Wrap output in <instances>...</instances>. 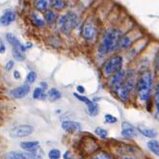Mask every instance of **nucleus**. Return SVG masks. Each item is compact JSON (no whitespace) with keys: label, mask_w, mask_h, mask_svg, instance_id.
<instances>
[{"label":"nucleus","mask_w":159,"mask_h":159,"mask_svg":"<svg viewBox=\"0 0 159 159\" xmlns=\"http://www.w3.org/2000/svg\"><path fill=\"white\" fill-rule=\"evenodd\" d=\"M121 32L116 28H109L105 30L98 46V53L100 55H105L118 48V43L120 39Z\"/></svg>","instance_id":"obj_1"},{"label":"nucleus","mask_w":159,"mask_h":159,"mask_svg":"<svg viewBox=\"0 0 159 159\" xmlns=\"http://www.w3.org/2000/svg\"><path fill=\"white\" fill-rule=\"evenodd\" d=\"M152 87V72L148 70H143L136 81V92L138 98L141 101H146L151 96Z\"/></svg>","instance_id":"obj_2"},{"label":"nucleus","mask_w":159,"mask_h":159,"mask_svg":"<svg viewBox=\"0 0 159 159\" xmlns=\"http://www.w3.org/2000/svg\"><path fill=\"white\" fill-rule=\"evenodd\" d=\"M77 21H78L77 15L72 11H69L65 15H62L58 17L57 25L59 27V29L62 31V33L69 34L75 27Z\"/></svg>","instance_id":"obj_3"},{"label":"nucleus","mask_w":159,"mask_h":159,"mask_svg":"<svg viewBox=\"0 0 159 159\" xmlns=\"http://www.w3.org/2000/svg\"><path fill=\"white\" fill-rule=\"evenodd\" d=\"M121 67H123V57L120 55H114L104 62L102 66V72L106 76H111L112 74L121 70Z\"/></svg>","instance_id":"obj_4"},{"label":"nucleus","mask_w":159,"mask_h":159,"mask_svg":"<svg viewBox=\"0 0 159 159\" xmlns=\"http://www.w3.org/2000/svg\"><path fill=\"white\" fill-rule=\"evenodd\" d=\"M34 131V126L31 125H20L13 127L10 130V136L12 138H24L29 136Z\"/></svg>","instance_id":"obj_5"},{"label":"nucleus","mask_w":159,"mask_h":159,"mask_svg":"<svg viewBox=\"0 0 159 159\" xmlns=\"http://www.w3.org/2000/svg\"><path fill=\"white\" fill-rule=\"evenodd\" d=\"M96 34H97V27L95 25V22L92 20H90V18H88V20H85V22L83 23L82 36L84 37V39L87 41H93L95 39Z\"/></svg>","instance_id":"obj_6"},{"label":"nucleus","mask_w":159,"mask_h":159,"mask_svg":"<svg viewBox=\"0 0 159 159\" xmlns=\"http://www.w3.org/2000/svg\"><path fill=\"white\" fill-rule=\"evenodd\" d=\"M125 76H126L125 71L124 70H120L119 71L115 72L114 74H112V75L110 76L109 81H108L109 86L114 90L115 88L121 85V84L125 82Z\"/></svg>","instance_id":"obj_7"},{"label":"nucleus","mask_w":159,"mask_h":159,"mask_svg":"<svg viewBox=\"0 0 159 159\" xmlns=\"http://www.w3.org/2000/svg\"><path fill=\"white\" fill-rule=\"evenodd\" d=\"M30 92V86L27 83L22 84V85L14 88L10 91V96L13 98H22L26 97Z\"/></svg>","instance_id":"obj_8"},{"label":"nucleus","mask_w":159,"mask_h":159,"mask_svg":"<svg viewBox=\"0 0 159 159\" xmlns=\"http://www.w3.org/2000/svg\"><path fill=\"white\" fill-rule=\"evenodd\" d=\"M138 129L133 126L131 124L126 123V121H124L121 124V135H123L125 138L130 139V138H134L137 136L138 134Z\"/></svg>","instance_id":"obj_9"},{"label":"nucleus","mask_w":159,"mask_h":159,"mask_svg":"<svg viewBox=\"0 0 159 159\" xmlns=\"http://www.w3.org/2000/svg\"><path fill=\"white\" fill-rule=\"evenodd\" d=\"M61 127L68 133H76L81 130V125L78 121H73V120L62 121Z\"/></svg>","instance_id":"obj_10"},{"label":"nucleus","mask_w":159,"mask_h":159,"mask_svg":"<svg viewBox=\"0 0 159 159\" xmlns=\"http://www.w3.org/2000/svg\"><path fill=\"white\" fill-rule=\"evenodd\" d=\"M16 20V14L12 10H6L4 14L0 16V25L8 26Z\"/></svg>","instance_id":"obj_11"},{"label":"nucleus","mask_w":159,"mask_h":159,"mask_svg":"<svg viewBox=\"0 0 159 159\" xmlns=\"http://www.w3.org/2000/svg\"><path fill=\"white\" fill-rule=\"evenodd\" d=\"M5 37H6V40H7V42L10 43L13 48H18V49H20L21 51H23V52H25V50L27 49L26 48V46H25V44H22L20 41H18V39L16 38V37L14 35V34H12V33H7L6 35H5Z\"/></svg>","instance_id":"obj_12"},{"label":"nucleus","mask_w":159,"mask_h":159,"mask_svg":"<svg viewBox=\"0 0 159 159\" xmlns=\"http://www.w3.org/2000/svg\"><path fill=\"white\" fill-rule=\"evenodd\" d=\"M137 129H138L139 133H141L142 135H144L145 137H148L149 139H154L157 137V132L151 127H148L143 125H139L137 126Z\"/></svg>","instance_id":"obj_13"},{"label":"nucleus","mask_w":159,"mask_h":159,"mask_svg":"<svg viewBox=\"0 0 159 159\" xmlns=\"http://www.w3.org/2000/svg\"><path fill=\"white\" fill-rule=\"evenodd\" d=\"M20 148L27 152H35L40 148V143L38 141H24L20 144Z\"/></svg>","instance_id":"obj_14"},{"label":"nucleus","mask_w":159,"mask_h":159,"mask_svg":"<svg viewBox=\"0 0 159 159\" xmlns=\"http://www.w3.org/2000/svg\"><path fill=\"white\" fill-rule=\"evenodd\" d=\"M114 91H115V93H117V96L119 97L120 99H121L123 101H126V100H127L129 92H128V91L126 90V88L124 86V83L121 84V85L118 86L117 88H115Z\"/></svg>","instance_id":"obj_15"},{"label":"nucleus","mask_w":159,"mask_h":159,"mask_svg":"<svg viewBox=\"0 0 159 159\" xmlns=\"http://www.w3.org/2000/svg\"><path fill=\"white\" fill-rule=\"evenodd\" d=\"M147 147L149 149V152H152L156 156H159V142L157 140L151 139L149 141H148Z\"/></svg>","instance_id":"obj_16"},{"label":"nucleus","mask_w":159,"mask_h":159,"mask_svg":"<svg viewBox=\"0 0 159 159\" xmlns=\"http://www.w3.org/2000/svg\"><path fill=\"white\" fill-rule=\"evenodd\" d=\"M3 159H27V156L25 153L20 152H16V151H12L7 152Z\"/></svg>","instance_id":"obj_17"},{"label":"nucleus","mask_w":159,"mask_h":159,"mask_svg":"<svg viewBox=\"0 0 159 159\" xmlns=\"http://www.w3.org/2000/svg\"><path fill=\"white\" fill-rule=\"evenodd\" d=\"M154 105H155V117L159 119V81L154 86Z\"/></svg>","instance_id":"obj_18"},{"label":"nucleus","mask_w":159,"mask_h":159,"mask_svg":"<svg viewBox=\"0 0 159 159\" xmlns=\"http://www.w3.org/2000/svg\"><path fill=\"white\" fill-rule=\"evenodd\" d=\"M131 39L129 38L127 36H121L120 39L119 41V43H118V48L120 49H126L128 48L130 45H131Z\"/></svg>","instance_id":"obj_19"},{"label":"nucleus","mask_w":159,"mask_h":159,"mask_svg":"<svg viewBox=\"0 0 159 159\" xmlns=\"http://www.w3.org/2000/svg\"><path fill=\"white\" fill-rule=\"evenodd\" d=\"M48 97L51 101H56L62 98V95L59 90H57L56 88H51L48 92Z\"/></svg>","instance_id":"obj_20"},{"label":"nucleus","mask_w":159,"mask_h":159,"mask_svg":"<svg viewBox=\"0 0 159 159\" xmlns=\"http://www.w3.org/2000/svg\"><path fill=\"white\" fill-rule=\"evenodd\" d=\"M86 107H87V113L89 115H91L92 117H95L98 114L99 108H98V105L96 103L95 101H92L89 105H86Z\"/></svg>","instance_id":"obj_21"},{"label":"nucleus","mask_w":159,"mask_h":159,"mask_svg":"<svg viewBox=\"0 0 159 159\" xmlns=\"http://www.w3.org/2000/svg\"><path fill=\"white\" fill-rule=\"evenodd\" d=\"M49 3V0H35V8L38 11H46L48 6Z\"/></svg>","instance_id":"obj_22"},{"label":"nucleus","mask_w":159,"mask_h":159,"mask_svg":"<svg viewBox=\"0 0 159 159\" xmlns=\"http://www.w3.org/2000/svg\"><path fill=\"white\" fill-rule=\"evenodd\" d=\"M43 16H44L45 21L48 22V23H49V24L53 23L56 20V17H57V16H56L55 12L50 10V9H48L46 11H44V15Z\"/></svg>","instance_id":"obj_23"},{"label":"nucleus","mask_w":159,"mask_h":159,"mask_svg":"<svg viewBox=\"0 0 159 159\" xmlns=\"http://www.w3.org/2000/svg\"><path fill=\"white\" fill-rule=\"evenodd\" d=\"M12 53H13V57L16 61H23L25 59V54L23 51H21L20 49L18 48H13L12 49Z\"/></svg>","instance_id":"obj_24"},{"label":"nucleus","mask_w":159,"mask_h":159,"mask_svg":"<svg viewBox=\"0 0 159 159\" xmlns=\"http://www.w3.org/2000/svg\"><path fill=\"white\" fill-rule=\"evenodd\" d=\"M46 98V93L43 89L41 87H37L33 92V98L34 99H44Z\"/></svg>","instance_id":"obj_25"},{"label":"nucleus","mask_w":159,"mask_h":159,"mask_svg":"<svg viewBox=\"0 0 159 159\" xmlns=\"http://www.w3.org/2000/svg\"><path fill=\"white\" fill-rule=\"evenodd\" d=\"M30 17H31V20H32V22L36 25V26H39V27H42V26H43L44 25V21L42 20V18L37 15L36 13H31V15H30Z\"/></svg>","instance_id":"obj_26"},{"label":"nucleus","mask_w":159,"mask_h":159,"mask_svg":"<svg viewBox=\"0 0 159 159\" xmlns=\"http://www.w3.org/2000/svg\"><path fill=\"white\" fill-rule=\"evenodd\" d=\"M27 156V159H43V154L42 152L39 149H37L35 152H27L25 153Z\"/></svg>","instance_id":"obj_27"},{"label":"nucleus","mask_w":159,"mask_h":159,"mask_svg":"<svg viewBox=\"0 0 159 159\" xmlns=\"http://www.w3.org/2000/svg\"><path fill=\"white\" fill-rule=\"evenodd\" d=\"M61 157V152L57 148H52L48 152V158L49 159H59Z\"/></svg>","instance_id":"obj_28"},{"label":"nucleus","mask_w":159,"mask_h":159,"mask_svg":"<svg viewBox=\"0 0 159 159\" xmlns=\"http://www.w3.org/2000/svg\"><path fill=\"white\" fill-rule=\"evenodd\" d=\"M37 79V74L35 71L31 70L30 72H28V74L26 75V78H25V83L27 84H32L35 82V80Z\"/></svg>","instance_id":"obj_29"},{"label":"nucleus","mask_w":159,"mask_h":159,"mask_svg":"<svg viewBox=\"0 0 159 159\" xmlns=\"http://www.w3.org/2000/svg\"><path fill=\"white\" fill-rule=\"evenodd\" d=\"M73 96L75 97L78 100H80L81 102H84L86 105H89L91 102L93 101V100H91V99H89L87 97H84V96H82L81 93L79 95V93H73Z\"/></svg>","instance_id":"obj_30"},{"label":"nucleus","mask_w":159,"mask_h":159,"mask_svg":"<svg viewBox=\"0 0 159 159\" xmlns=\"http://www.w3.org/2000/svg\"><path fill=\"white\" fill-rule=\"evenodd\" d=\"M95 131H96V134H97L98 136H99L100 138H102V139L106 138L107 135H108L107 130L104 129V128H102V127H97V128L95 129Z\"/></svg>","instance_id":"obj_31"},{"label":"nucleus","mask_w":159,"mask_h":159,"mask_svg":"<svg viewBox=\"0 0 159 159\" xmlns=\"http://www.w3.org/2000/svg\"><path fill=\"white\" fill-rule=\"evenodd\" d=\"M51 3H52V6L55 9H57V10H62V9L65 7L64 0H52Z\"/></svg>","instance_id":"obj_32"},{"label":"nucleus","mask_w":159,"mask_h":159,"mask_svg":"<svg viewBox=\"0 0 159 159\" xmlns=\"http://www.w3.org/2000/svg\"><path fill=\"white\" fill-rule=\"evenodd\" d=\"M104 120L107 124H116L118 121V119L111 114H105L104 115Z\"/></svg>","instance_id":"obj_33"},{"label":"nucleus","mask_w":159,"mask_h":159,"mask_svg":"<svg viewBox=\"0 0 159 159\" xmlns=\"http://www.w3.org/2000/svg\"><path fill=\"white\" fill-rule=\"evenodd\" d=\"M92 159H112V158L106 152H99V153H98L96 155H93L92 157Z\"/></svg>","instance_id":"obj_34"},{"label":"nucleus","mask_w":159,"mask_h":159,"mask_svg":"<svg viewBox=\"0 0 159 159\" xmlns=\"http://www.w3.org/2000/svg\"><path fill=\"white\" fill-rule=\"evenodd\" d=\"M154 70L157 74H159V52L156 55L155 60H154Z\"/></svg>","instance_id":"obj_35"},{"label":"nucleus","mask_w":159,"mask_h":159,"mask_svg":"<svg viewBox=\"0 0 159 159\" xmlns=\"http://www.w3.org/2000/svg\"><path fill=\"white\" fill-rule=\"evenodd\" d=\"M14 65H15V62H14L13 60L8 61V62L6 63V65H5V70H6L7 71L11 70L13 69V67H14Z\"/></svg>","instance_id":"obj_36"},{"label":"nucleus","mask_w":159,"mask_h":159,"mask_svg":"<svg viewBox=\"0 0 159 159\" xmlns=\"http://www.w3.org/2000/svg\"><path fill=\"white\" fill-rule=\"evenodd\" d=\"M5 51H6V46L4 44V43L1 42V43H0V54L5 53Z\"/></svg>","instance_id":"obj_37"},{"label":"nucleus","mask_w":159,"mask_h":159,"mask_svg":"<svg viewBox=\"0 0 159 159\" xmlns=\"http://www.w3.org/2000/svg\"><path fill=\"white\" fill-rule=\"evenodd\" d=\"M76 90H77V92L79 93H85V88H84L83 86H81V85H78L77 87H76Z\"/></svg>","instance_id":"obj_38"},{"label":"nucleus","mask_w":159,"mask_h":159,"mask_svg":"<svg viewBox=\"0 0 159 159\" xmlns=\"http://www.w3.org/2000/svg\"><path fill=\"white\" fill-rule=\"evenodd\" d=\"M14 76H15V78L16 79H20V71H18V70H14Z\"/></svg>","instance_id":"obj_39"},{"label":"nucleus","mask_w":159,"mask_h":159,"mask_svg":"<svg viewBox=\"0 0 159 159\" xmlns=\"http://www.w3.org/2000/svg\"><path fill=\"white\" fill-rule=\"evenodd\" d=\"M63 157H64V159H71V154H70V152L68 151V152H65V154L63 155Z\"/></svg>","instance_id":"obj_40"},{"label":"nucleus","mask_w":159,"mask_h":159,"mask_svg":"<svg viewBox=\"0 0 159 159\" xmlns=\"http://www.w3.org/2000/svg\"><path fill=\"white\" fill-rule=\"evenodd\" d=\"M40 87L42 88V89H43V90H45L46 88H48V83H46V82H43V81H42L41 83H40Z\"/></svg>","instance_id":"obj_41"},{"label":"nucleus","mask_w":159,"mask_h":159,"mask_svg":"<svg viewBox=\"0 0 159 159\" xmlns=\"http://www.w3.org/2000/svg\"><path fill=\"white\" fill-rule=\"evenodd\" d=\"M25 46H26V48H32V43H27L25 44Z\"/></svg>","instance_id":"obj_42"},{"label":"nucleus","mask_w":159,"mask_h":159,"mask_svg":"<svg viewBox=\"0 0 159 159\" xmlns=\"http://www.w3.org/2000/svg\"><path fill=\"white\" fill-rule=\"evenodd\" d=\"M121 159H134V158H132V157H130V156H125V157H123Z\"/></svg>","instance_id":"obj_43"},{"label":"nucleus","mask_w":159,"mask_h":159,"mask_svg":"<svg viewBox=\"0 0 159 159\" xmlns=\"http://www.w3.org/2000/svg\"><path fill=\"white\" fill-rule=\"evenodd\" d=\"M1 42H2V41H1V40H0V43H1Z\"/></svg>","instance_id":"obj_44"}]
</instances>
